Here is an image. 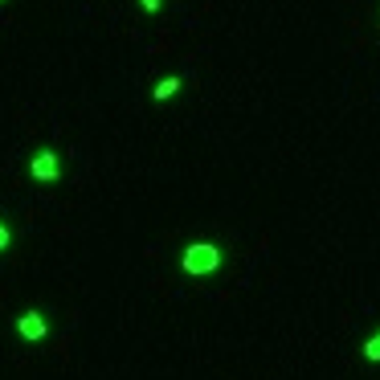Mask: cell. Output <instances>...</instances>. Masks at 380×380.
<instances>
[{
  "instance_id": "6da1fadb",
  "label": "cell",
  "mask_w": 380,
  "mask_h": 380,
  "mask_svg": "<svg viewBox=\"0 0 380 380\" xmlns=\"http://www.w3.org/2000/svg\"><path fill=\"white\" fill-rule=\"evenodd\" d=\"M221 262H225V253H221L217 242H188L184 253H180V270H184V274H192V278L217 274V270H221Z\"/></svg>"
},
{
  "instance_id": "7a4b0ae2",
  "label": "cell",
  "mask_w": 380,
  "mask_h": 380,
  "mask_svg": "<svg viewBox=\"0 0 380 380\" xmlns=\"http://www.w3.org/2000/svg\"><path fill=\"white\" fill-rule=\"evenodd\" d=\"M25 172H29L37 184H57L62 172H66V160H62L57 147H37V152L25 160Z\"/></svg>"
},
{
  "instance_id": "3957f363",
  "label": "cell",
  "mask_w": 380,
  "mask_h": 380,
  "mask_svg": "<svg viewBox=\"0 0 380 380\" xmlns=\"http://www.w3.org/2000/svg\"><path fill=\"white\" fill-rule=\"evenodd\" d=\"M17 336L25 339V343H42V339H49V319H45V311H37V307L21 311V315H17Z\"/></svg>"
},
{
  "instance_id": "277c9868",
  "label": "cell",
  "mask_w": 380,
  "mask_h": 380,
  "mask_svg": "<svg viewBox=\"0 0 380 380\" xmlns=\"http://www.w3.org/2000/svg\"><path fill=\"white\" fill-rule=\"evenodd\" d=\"M180 90H184V78H180V74H164L160 82L152 86V98H156V102H172Z\"/></svg>"
},
{
  "instance_id": "5b68a950",
  "label": "cell",
  "mask_w": 380,
  "mask_h": 380,
  "mask_svg": "<svg viewBox=\"0 0 380 380\" xmlns=\"http://www.w3.org/2000/svg\"><path fill=\"white\" fill-rule=\"evenodd\" d=\"M360 356H364L368 364H380V327H377L368 339H364V343H360Z\"/></svg>"
},
{
  "instance_id": "8992f818",
  "label": "cell",
  "mask_w": 380,
  "mask_h": 380,
  "mask_svg": "<svg viewBox=\"0 0 380 380\" xmlns=\"http://www.w3.org/2000/svg\"><path fill=\"white\" fill-rule=\"evenodd\" d=\"M12 242H17V229H12V225H8V221L0 217V253L12 250Z\"/></svg>"
},
{
  "instance_id": "52a82bcc",
  "label": "cell",
  "mask_w": 380,
  "mask_h": 380,
  "mask_svg": "<svg viewBox=\"0 0 380 380\" xmlns=\"http://www.w3.org/2000/svg\"><path fill=\"white\" fill-rule=\"evenodd\" d=\"M139 4H143V12H160L164 8V0H139Z\"/></svg>"
},
{
  "instance_id": "ba28073f",
  "label": "cell",
  "mask_w": 380,
  "mask_h": 380,
  "mask_svg": "<svg viewBox=\"0 0 380 380\" xmlns=\"http://www.w3.org/2000/svg\"><path fill=\"white\" fill-rule=\"evenodd\" d=\"M0 4H4V0H0Z\"/></svg>"
}]
</instances>
